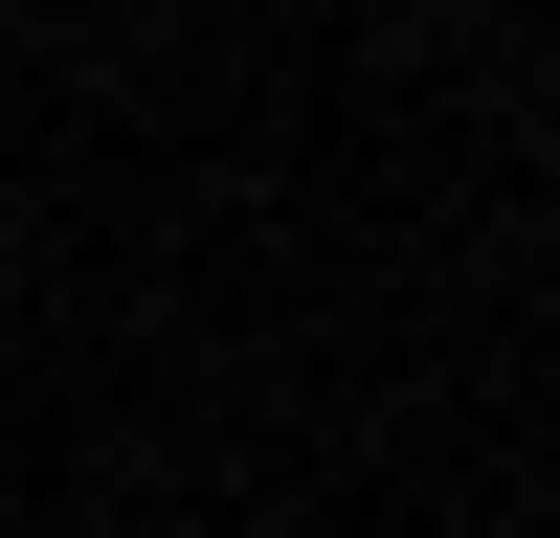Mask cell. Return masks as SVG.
I'll use <instances>...</instances> for the list:
<instances>
[]
</instances>
